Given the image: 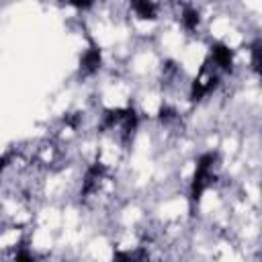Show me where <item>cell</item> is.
Wrapping results in <instances>:
<instances>
[{
	"label": "cell",
	"mask_w": 262,
	"mask_h": 262,
	"mask_svg": "<svg viewBox=\"0 0 262 262\" xmlns=\"http://www.w3.org/2000/svg\"><path fill=\"white\" fill-rule=\"evenodd\" d=\"M211 57H213V61H215L219 68H223V70H229V68H231V57H233V53H231V49H229L227 45H223V43L213 45V47H211Z\"/></svg>",
	"instance_id": "6da1fadb"
},
{
	"label": "cell",
	"mask_w": 262,
	"mask_h": 262,
	"mask_svg": "<svg viewBox=\"0 0 262 262\" xmlns=\"http://www.w3.org/2000/svg\"><path fill=\"white\" fill-rule=\"evenodd\" d=\"M180 20H182L184 29L194 31V29L199 27L201 14H199V10H196V8H184V10H182V14H180Z\"/></svg>",
	"instance_id": "3957f363"
},
{
	"label": "cell",
	"mask_w": 262,
	"mask_h": 262,
	"mask_svg": "<svg viewBox=\"0 0 262 262\" xmlns=\"http://www.w3.org/2000/svg\"><path fill=\"white\" fill-rule=\"evenodd\" d=\"M8 162H10V156H0V172L8 166Z\"/></svg>",
	"instance_id": "5b68a950"
},
{
	"label": "cell",
	"mask_w": 262,
	"mask_h": 262,
	"mask_svg": "<svg viewBox=\"0 0 262 262\" xmlns=\"http://www.w3.org/2000/svg\"><path fill=\"white\" fill-rule=\"evenodd\" d=\"M82 70L86 72V74H94L98 68H100V49H96V47H92V49H88L84 55H82Z\"/></svg>",
	"instance_id": "7a4b0ae2"
},
{
	"label": "cell",
	"mask_w": 262,
	"mask_h": 262,
	"mask_svg": "<svg viewBox=\"0 0 262 262\" xmlns=\"http://www.w3.org/2000/svg\"><path fill=\"white\" fill-rule=\"evenodd\" d=\"M133 10H135L141 18H156L158 6L151 4V2H135V4H133Z\"/></svg>",
	"instance_id": "277c9868"
}]
</instances>
